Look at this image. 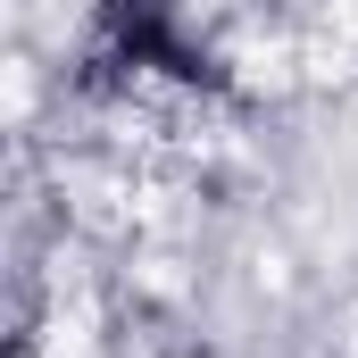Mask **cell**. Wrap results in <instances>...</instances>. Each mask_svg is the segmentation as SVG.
Here are the masks:
<instances>
[{"mask_svg": "<svg viewBox=\"0 0 358 358\" xmlns=\"http://www.w3.org/2000/svg\"><path fill=\"white\" fill-rule=\"evenodd\" d=\"M100 59L108 67H159L176 84H208V59L192 50L176 0H108L100 8Z\"/></svg>", "mask_w": 358, "mask_h": 358, "instance_id": "cell-1", "label": "cell"}]
</instances>
